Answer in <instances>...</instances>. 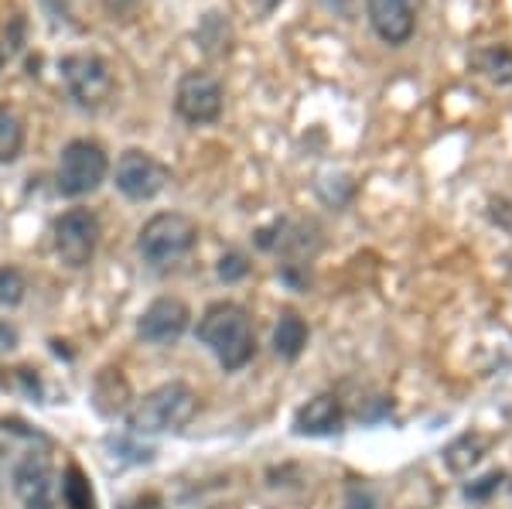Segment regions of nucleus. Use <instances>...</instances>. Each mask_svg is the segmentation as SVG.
I'll use <instances>...</instances> for the list:
<instances>
[{"label": "nucleus", "instance_id": "nucleus-1", "mask_svg": "<svg viewBox=\"0 0 512 509\" xmlns=\"http://www.w3.org/2000/svg\"><path fill=\"white\" fill-rule=\"evenodd\" d=\"M198 342L219 359L226 373H239L256 356V332L243 305L216 301L198 318Z\"/></svg>", "mask_w": 512, "mask_h": 509}, {"label": "nucleus", "instance_id": "nucleus-2", "mask_svg": "<svg viewBox=\"0 0 512 509\" xmlns=\"http://www.w3.org/2000/svg\"><path fill=\"white\" fill-rule=\"evenodd\" d=\"M195 410H198L195 390L181 380H171L134 400V407L127 410V428L130 434H140V438H147V434H168L185 428L195 417Z\"/></svg>", "mask_w": 512, "mask_h": 509}, {"label": "nucleus", "instance_id": "nucleus-3", "mask_svg": "<svg viewBox=\"0 0 512 509\" xmlns=\"http://www.w3.org/2000/svg\"><path fill=\"white\" fill-rule=\"evenodd\" d=\"M198 243V223L185 212H158L137 233V253L151 267H175Z\"/></svg>", "mask_w": 512, "mask_h": 509}, {"label": "nucleus", "instance_id": "nucleus-4", "mask_svg": "<svg viewBox=\"0 0 512 509\" xmlns=\"http://www.w3.org/2000/svg\"><path fill=\"white\" fill-rule=\"evenodd\" d=\"M110 175V158H106L103 144L79 137L69 141L59 154V168H55V188L65 199H82V195H93L99 185Z\"/></svg>", "mask_w": 512, "mask_h": 509}, {"label": "nucleus", "instance_id": "nucleus-5", "mask_svg": "<svg viewBox=\"0 0 512 509\" xmlns=\"http://www.w3.org/2000/svg\"><path fill=\"white\" fill-rule=\"evenodd\" d=\"M59 69H62L65 89H69V96L82 110H99V106H106L113 100L117 79H113V69L103 55H96V52L65 55Z\"/></svg>", "mask_w": 512, "mask_h": 509}, {"label": "nucleus", "instance_id": "nucleus-6", "mask_svg": "<svg viewBox=\"0 0 512 509\" xmlns=\"http://www.w3.org/2000/svg\"><path fill=\"white\" fill-rule=\"evenodd\" d=\"M113 182H117L120 195H127L130 202H151L154 195H161L164 188H168L171 171H168V164L158 161L154 154L130 147V151L120 154Z\"/></svg>", "mask_w": 512, "mask_h": 509}, {"label": "nucleus", "instance_id": "nucleus-7", "mask_svg": "<svg viewBox=\"0 0 512 509\" xmlns=\"http://www.w3.org/2000/svg\"><path fill=\"white\" fill-rule=\"evenodd\" d=\"M99 246V219L93 209H69L55 219V253L65 267L82 270L93 264Z\"/></svg>", "mask_w": 512, "mask_h": 509}, {"label": "nucleus", "instance_id": "nucleus-8", "mask_svg": "<svg viewBox=\"0 0 512 509\" xmlns=\"http://www.w3.org/2000/svg\"><path fill=\"white\" fill-rule=\"evenodd\" d=\"M222 82L209 72H185L178 79L175 89V113L192 127H205V123H216L222 117Z\"/></svg>", "mask_w": 512, "mask_h": 509}, {"label": "nucleus", "instance_id": "nucleus-9", "mask_svg": "<svg viewBox=\"0 0 512 509\" xmlns=\"http://www.w3.org/2000/svg\"><path fill=\"white\" fill-rule=\"evenodd\" d=\"M14 492L24 509H59L55 506V469L45 451H28L14 465Z\"/></svg>", "mask_w": 512, "mask_h": 509}, {"label": "nucleus", "instance_id": "nucleus-10", "mask_svg": "<svg viewBox=\"0 0 512 509\" xmlns=\"http://www.w3.org/2000/svg\"><path fill=\"white\" fill-rule=\"evenodd\" d=\"M192 325V311L181 298H158L144 308L137 322V335L147 346H175Z\"/></svg>", "mask_w": 512, "mask_h": 509}, {"label": "nucleus", "instance_id": "nucleus-11", "mask_svg": "<svg viewBox=\"0 0 512 509\" xmlns=\"http://www.w3.org/2000/svg\"><path fill=\"white\" fill-rule=\"evenodd\" d=\"M369 21L386 45H403L417 28V0H369Z\"/></svg>", "mask_w": 512, "mask_h": 509}, {"label": "nucleus", "instance_id": "nucleus-12", "mask_svg": "<svg viewBox=\"0 0 512 509\" xmlns=\"http://www.w3.org/2000/svg\"><path fill=\"white\" fill-rule=\"evenodd\" d=\"M345 428V410L335 393H318L294 414V431L304 438H332Z\"/></svg>", "mask_w": 512, "mask_h": 509}, {"label": "nucleus", "instance_id": "nucleus-13", "mask_svg": "<svg viewBox=\"0 0 512 509\" xmlns=\"http://www.w3.org/2000/svg\"><path fill=\"white\" fill-rule=\"evenodd\" d=\"M274 349L280 359H287V363L301 359V352L308 349V325H304L301 315H294V311L280 315V322L274 328Z\"/></svg>", "mask_w": 512, "mask_h": 509}, {"label": "nucleus", "instance_id": "nucleus-14", "mask_svg": "<svg viewBox=\"0 0 512 509\" xmlns=\"http://www.w3.org/2000/svg\"><path fill=\"white\" fill-rule=\"evenodd\" d=\"M482 455H485L482 434H461L458 441H451V445L444 448V465H448L451 472H468L482 462Z\"/></svg>", "mask_w": 512, "mask_h": 509}, {"label": "nucleus", "instance_id": "nucleus-15", "mask_svg": "<svg viewBox=\"0 0 512 509\" xmlns=\"http://www.w3.org/2000/svg\"><path fill=\"white\" fill-rule=\"evenodd\" d=\"M62 503L65 509H96V492L89 475L79 465H69L62 472Z\"/></svg>", "mask_w": 512, "mask_h": 509}, {"label": "nucleus", "instance_id": "nucleus-16", "mask_svg": "<svg viewBox=\"0 0 512 509\" xmlns=\"http://www.w3.org/2000/svg\"><path fill=\"white\" fill-rule=\"evenodd\" d=\"M24 151V120L18 110L0 106V164L18 161Z\"/></svg>", "mask_w": 512, "mask_h": 509}, {"label": "nucleus", "instance_id": "nucleus-17", "mask_svg": "<svg viewBox=\"0 0 512 509\" xmlns=\"http://www.w3.org/2000/svg\"><path fill=\"white\" fill-rule=\"evenodd\" d=\"M475 65L482 76H489L492 82H499V86H509L512 82V52L506 45L482 48V52L475 55Z\"/></svg>", "mask_w": 512, "mask_h": 509}, {"label": "nucleus", "instance_id": "nucleus-18", "mask_svg": "<svg viewBox=\"0 0 512 509\" xmlns=\"http://www.w3.org/2000/svg\"><path fill=\"white\" fill-rule=\"evenodd\" d=\"M198 41L209 55H226L229 52V41H233V31H229V21L219 18V14H209L198 28Z\"/></svg>", "mask_w": 512, "mask_h": 509}, {"label": "nucleus", "instance_id": "nucleus-19", "mask_svg": "<svg viewBox=\"0 0 512 509\" xmlns=\"http://www.w3.org/2000/svg\"><path fill=\"white\" fill-rule=\"evenodd\" d=\"M24 291H28V281L18 267H0V305L14 308L24 301Z\"/></svg>", "mask_w": 512, "mask_h": 509}, {"label": "nucleus", "instance_id": "nucleus-20", "mask_svg": "<svg viewBox=\"0 0 512 509\" xmlns=\"http://www.w3.org/2000/svg\"><path fill=\"white\" fill-rule=\"evenodd\" d=\"M250 274V264H246V257L243 253H226V257L219 260V277L226 284H233V281H243V277Z\"/></svg>", "mask_w": 512, "mask_h": 509}, {"label": "nucleus", "instance_id": "nucleus-21", "mask_svg": "<svg viewBox=\"0 0 512 509\" xmlns=\"http://www.w3.org/2000/svg\"><path fill=\"white\" fill-rule=\"evenodd\" d=\"M342 509H376V492L369 486H362V482H352V486L345 489Z\"/></svg>", "mask_w": 512, "mask_h": 509}, {"label": "nucleus", "instance_id": "nucleus-22", "mask_svg": "<svg viewBox=\"0 0 512 509\" xmlns=\"http://www.w3.org/2000/svg\"><path fill=\"white\" fill-rule=\"evenodd\" d=\"M502 482H506V472H489L485 479L472 482V486L465 489V496H468V499H478V503H482V499H489L492 492L502 486Z\"/></svg>", "mask_w": 512, "mask_h": 509}, {"label": "nucleus", "instance_id": "nucleus-23", "mask_svg": "<svg viewBox=\"0 0 512 509\" xmlns=\"http://www.w3.org/2000/svg\"><path fill=\"white\" fill-rule=\"evenodd\" d=\"M18 346V332H14L7 322H0V352H7V349H14Z\"/></svg>", "mask_w": 512, "mask_h": 509}, {"label": "nucleus", "instance_id": "nucleus-24", "mask_svg": "<svg viewBox=\"0 0 512 509\" xmlns=\"http://www.w3.org/2000/svg\"><path fill=\"white\" fill-rule=\"evenodd\" d=\"M123 509H164V506H161L158 496H151V492H147V496H137L134 503H127Z\"/></svg>", "mask_w": 512, "mask_h": 509}]
</instances>
